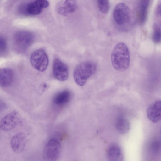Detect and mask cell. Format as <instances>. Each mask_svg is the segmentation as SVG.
Returning a JSON list of instances; mask_svg holds the SVG:
<instances>
[{"instance_id":"obj_1","label":"cell","mask_w":161,"mask_h":161,"mask_svg":"<svg viewBox=\"0 0 161 161\" xmlns=\"http://www.w3.org/2000/svg\"><path fill=\"white\" fill-rule=\"evenodd\" d=\"M111 58L113 67L117 71L126 70L130 64V55L126 45L122 42L115 45L111 53Z\"/></svg>"},{"instance_id":"obj_2","label":"cell","mask_w":161,"mask_h":161,"mask_svg":"<svg viewBox=\"0 0 161 161\" xmlns=\"http://www.w3.org/2000/svg\"><path fill=\"white\" fill-rule=\"evenodd\" d=\"M97 66L93 62L89 61L82 62L75 68L73 74L74 80L80 86H83L88 79L96 72Z\"/></svg>"},{"instance_id":"obj_3","label":"cell","mask_w":161,"mask_h":161,"mask_svg":"<svg viewBox=\"0 0 161 161\" xmlns=\"http://www.w3.org/2000/svg\"><path fill=\"white\" fill-rule=\"evenodd\" d=\"M49 5V3L47 0H31L27 3L21 5L19 10L20 13L24 15L36 16L39 14Z\"/></svg>"},{"instance_id":"obj_4","label":"cell","mask_w":161,"mask_h":161,"mask_svg":"<svg viewBox=\"0 0 161 161\" xmlns=\"http://www.w3.org/2000/svg\"><path fill=\"white\" fill-rule=\"evenodd\" d=\"M35 38V36L32 32L27 31H19L14 35V43L17 49L24 51L33 43Z\"/></svg>"},{"instance_id":"obj_5","label":"cell","mask_w":161,"mask_h":161,"mask_svg":"<svg viewBox=\"0 0 161 161\" xmlns=\"http://www.w3.org/2000/svg\"><path fill=\"white\" fill-rule=\"evenodd\" d=\"M32 67L37 71L43 72L47 69L49 63L48 57L44 50L39 49L34 51L30 57Z\"/></svg>"},{"instance_id":"obj_6","label":"cell","mask_w":161,"mask_h":161,"mask_svg":"<svg viewBox=\"0 0 161 161\" xmlns=\"http://www.w3.org/2000/svg\"><path fill=\"white\" fill-rule=\"evenodd\" d=\"M61 150L59 141L55 139L50 140L45 145L43 151L44 160L47 161L56 160L59 157Z\"/></svg>"},{"instance_id":"obj_7","label":"cell","mask_w":161,"mask_h":161,"mask_svg":"<svg viewBox=\"0 0 161 161\" xmlns=\"http://www.w3.org/2000/svg\"><path fill=\"white\" fill-rule=\"evenodd\" d=\"M113 14L116 23L119 25H123L129 21L130 11L129 7L125 4L120 3L114 8Z\"/></svg>"},{"instance_id":"obj_8","label":"cell","mask_w":161,"mask_h":161,"mask_svg":"<svg viewBox=\"0 0 161 161\" xmlns=\"http://www.w3.org/2000/svg\"><path fill=\"white\" fill-rule=\"evenodd\" d=\"M53 72L54 77L59 81H64L68 78L69 72L68 67L58 58H56L54 60Z\"/></svg>"},{"instance_id":"obj_9","label":"cell","mask_w":161,"mask_h":161,"mask_svg":"<svg viewBox=\"0 0 161 161\" xmlns=\"http://www.w3.org/2000/svg\"><path fill=\"white\" fill-rule=\"evenodd\" d=\"M19 122V114L13 111L4 116L0 121V129L4 131H9L14 128Z\"/></svg>"},{"instance_id":"obj_10","label":"cell","mask_w":161,"mask_h":161,"mask_svg":"<svg viewBox=\"0 0 161 161\" xmlns=\"http://www.w3.org/2000/svg\"><path fill=\"white\" fill-rule=\"evenodd\" d=\"M148 118L153 123H156L161 118V102L160 100L155 101L151 104L147 110Z\"/></svg>"},{"instance_id":"obj_11","label":"cell","mask_w":161,"mask_h":161,"mask_svg":"<svg viewBox=\"0 0 161 161\" xmlns=\"http://www.w3.org/2000/svg\"><path fill=\"white\" fill-rule=\"evenodd\" d=\"M25 135L22 132L18 133L11 139V146L14 151L20 153L23 151L26 142Z\"/></svg>"},{"instance_id":"obj_12","label":"cell","mask_w":161,"mask_h":161,"mask_svg":"<svg viewBox=\"0 0 161 161\" xmlns=\"http://www.w3.org/2000/svg\"><path fill=\"white\" fill-rule=\"evenodd\" d=\"M107 158L109 161H121L123 160V155L120 147L118 145H110L107 151Z\"/></svg>"},{"instance_id":"obj_13","label":"cell","mask_w":161,"mask_h":161,"mask_svg":"<svg viewBox=\"0 0 161 161\" xmlns=\"http://www.w3.org/2000/svg\"><path fill=\"white\" fill-rule=\"evenodd\" d=\"M13 72L10 69L0 68V86L7 87L12 83L13 78Z\"/></svg>"},{"instance_id":"obj_14","label":"cell","mask_w":161,"mask_h":161,"mask_svg":"<svg viewBox=\"0 0 161 161\" xmlns=\"http://www.w3.org/2000/svg\"><path fill=\"white\" fill-rule=\"evenodd\" d=\"M77 8L76 0H66L58 8V13L64 16L75 12Z\"/></svg>"},{"instance_id":"obj_15","label":"cell","mask_w":161,"mask_h":161,"mask_svg":"<svg viewBox=\"0 0 161 161\" xmlns=\"http://www.w3.org/2000/svg\"><path fill=\"white\" fill-rule=\"evenodd\" d=\"M150 0H140L137 11V19L141 24H144L147 17L148 8Z\"/></svg>"},{"instance_id":"obj_16","label":"cell","mask_w":161,"mask_h":161,"mask_svg":"<svg viewBox=\"0 0 161 161\" xmlns=\"http://www.w3.org/2000/svg\"><path fill=\"white\" fill-rule=\"evenodd\" d=\"M71 97L69 91L65 90L57 93L54 97L53 100L55 105L58 107L64 106L68 103Z\"/></svg>"},{"instance_id":"obj_17","label":"cell","mask_w":161,"mask_h":161,"mask_svg":"<svg viewBox=\"0 0 161 161\" xmlns=\"http://www.w3.org/2000/svg\"><path fill=\"white\" fill-rule=\"evenodd\" d=\"M130 125V123L127 119L123 117H120L117 119L115 126L119 133L125 134L129 130Z\"/></svg>"},{"instance_id":"obj_18","label":"cell","mask_w":161,"mask_h":161,"mask_svg":"<svg viewBox=\"0 0 161 161\" xmlns=\"http://www.w3.org/2000/svg\"><path fill=\"white\" fill-rule=\"evenodd\" d=\"M153 32L152 39L153 42L155 44H158L161 40V30L159 26L157 24L153 25Z\"/></svg>"},{"instance_id":"obj_19","label":"cell","mask_w":161,"mask_h":161,"mask_svg":"<svg viewBox=\"0 0 161 161\" xmlns=\"http://www.w3.org/2000/svg\"><path fill=\"white\" fill-rule=\"evenodd\" d=\"M96 1L99 10L102 13H107L110 8V4L108 0H96Z\"/></svg>"},{"instance_id":"obj_20","label":"cell","mask_w":161,"mask_h":161,"mask_svg":"<svg viewBox=\"0 0 161 161\" xmlns=\"http://www.w3.org/2000/svg\"><path fill=\"white\" fill-rule=\"evenodd\" d=\"M7 43L5 38L2 36H0V52H4L6 48Z\"/></svg>"},{"instance_id":"obj_21","label":"cell","mask_w":161,"mask_h":161,"mask_svg":"<svg viewBox=\"0 0 161 161\" xmlns=\"http://www.w3.org/2000/svg\"><path fill=\"white\" fill-rule=\"evenodd\" d=\"M6 108V105L3 101L0 100V112L2 111Z\"/></svg>"},{"instance_id":"obj_22","label":"cell","mask_w":161,"mask_h":161,"mask_svg":"<svg viewBox=\"0 0 161 161\" xmlns=\"http://www.w3.org/2000/svg\"><path fill=\"white\" fill-rule=\"evenodd\" d=\"M156 14L158 16H160L161 15V6L160 4L157 7L156 10Z\"/></svg>"}]
</instances>
